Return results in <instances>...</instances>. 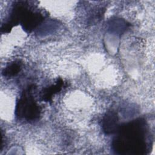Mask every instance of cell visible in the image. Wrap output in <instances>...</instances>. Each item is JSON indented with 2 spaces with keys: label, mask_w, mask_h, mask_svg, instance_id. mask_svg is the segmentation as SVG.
<instances>
[{
  "label": "cell",
  "mask_w": 155,
  "mask_h": 155,
  "mask_svg": "<svg viewBox=\"0 0 155 155\" xmlns=\"http://www.w3.org/2000/svg\"><path fill=\"white\" fill-rule=\"evenodd\" d=\"M142 122L137 121L123 127L114 142V148L120 154H141L146 149Z\"/></svg>",
  "instance_id": "cell-1"
},
{
  "label": "cell",
  "mask_w": 155,
  "mask_h": 155,
  "mask_svg": "<svg viewBox=\"0 0 155 155\" xmlns=\"http://www.w3.org/2000/svg\"><path fill=\"white\" fill-rule=\"evenodd\" d=\"M32 88L25 92L16 107V115L27 120H34L40 115V109L31 96Z\"/></svg>",
  "instance_id": "cell-2"
},
{
  "label": "cell",
  "mask_w": 155,
  "mask_h": 155,
  "mask_svg": "<svg viewBox=\"0 0 155 155\" xmlns=\"http://www.w3.org/2000/svg\"><path fill=\"white\" fill-rule=\"evenodd\" d=\"M21 64L19 62H14L8 65L4 70V74L5 76L11 77L16 75L21 70Z\"/></svg>",
  "instance_id": "cell-5"
},
{
  "label": "cell",
  "mask_w": 155,
  "mask_h": 155,
  "mask_svg": "<svg viewBox=\"0 0 155 155\" xmlns=\"http://www.w3.org/2000/svg\"><path fill=\"white\" fill-rule=\"evenodd\" d=\"M104 131L106 134H113L118 130V118L113 111L108 112L104 116L102 121Z\"/></svg>",
  "instance_id": "cell-3"
},
{
  "label": "cell",
  "mask_w": 155,
  "mask_h": 155,
  "mask_svg": "<svg viewBox=\"0 0 155 155\" xmlns=\"http://www.w3.org/2000/svg\"><path fill=\"white\" fill-rule=\"evenodd\" d=\"M62 85H63V81L59 79L56 82V84L45 89V90L44 92L43 99L46 101H50L53 95H54L55 93L60 91Z\"/></svg>",
  "instance_id": "cell-4"
}]
</instances>
